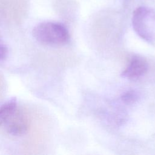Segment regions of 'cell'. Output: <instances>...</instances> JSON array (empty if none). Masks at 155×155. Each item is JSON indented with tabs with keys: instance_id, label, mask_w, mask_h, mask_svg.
<instances>
[{
	"instance_id": "1",
	"label": "cell",
	"mask_w": 155,
	"mask_h": 155,
	"mask_svg": "<svg viewBox=\"0 0 155 155\" xmlns=\"http://www.w3.org/2000/svg\"><path fill=\"white\" fill-rule=\"evenodd\" d=\"M33 35L39 42L50 45H61L68 42L69 32L66 27L53 21L42 22L36 25L33 30Z\"/></svg>"
},
{
	"instance_id": "2",
	"label": "cell",
	"mask_w": 155,
	"mask_h": 155,
	"mask_svg": "<svg viewBox=\"0 0 155 155\" xmlns=\"http://www.w3.org/2000/svg\"><path fill=\"white\" fill-rule=\"evenodd\" d=\"M131 23L136 33L147 42H155V12L151 8L140 6L132 15Z\"/></svg>"
},
{
	"instance_id": "3",
	"label": "cell",
	"mask_w": 155,
	"mask_h": 155,
	"mask_svg": "<svg viewBox=\"0 0 155 155\" xmlns=\"http://www.w3.org/2000/svg\"><path fill=\"white\" fill-rule=\"evenodd\" d=\"M148 70V63L142 56H133L125 68L122 72V76L131 81H136L142 77Z\"/></svg>"
},
{
	"instance_id": "4",
	"label": "cell",
	"mask_w": 155,
	"mask_h": 155,
	"mask_svg": "<svg viewBox=\"0 0 155 155\" xmlns=\"http://www.w3.org/2000/svg\"><path fill=\"white\" fill-rule=\"evenodd\" d=\"M7 131L12 136H21L25 134L29 128L27 117L21 112L16 110L4 124Z\"/></svg>"
},
{
	"instance_id": "5",
	"label": "cell",
	"mask_w": 155,
	"mask_h": 155,
	"mask_svg": "<svg viewBox=\"0 0 155 155\" xmlns=\"http://www.w3.org/2000/svg\"><path fill=\"white\" fill-rule=\"evenodd\" d=\"M27 5V0H0V12L6 15H19L25 13Z\"/></svg>"
},
{
	"instance_id": "6",
	"label": "cell",
	"mask_w": 155,
	"mask_h": 155,
	"mask_svg": "<svg viewBox=\"0 0 155 155\" xmlns=\"http://www.w3.org/2000/svg\"><path fill=\"white\" fill-rule=\"evenodd\" d=\"M17 109L16 98H12L0 106V126L4 125Z\"/></svg>"
},
{
	"instance_id": "7",
	"label": "cell",
	"mask_w": 155,
	"mask_h": 155,
	"mask_svg": "<svg viewBox=\"0 0 155 155\" xmlns=\"http://www.w3.org/2000/svg\"><path fill=\"white\" fill-rule=\"evenodd\" d=\"M139 94L134 90H129L122 94L120 98L122 101L127 105H132L139 99Z\"/></svg>"
},
{
	"instance_id": "8",
	"label": "cell",
	"mask_w": 155,
	"mask_h": 155,
	"mask_svg": "<svg viewBox=\"0 0 155 155\" xmlns=\"http://www.w3.org/2000/svg\"><path fill=\"white\" fill-rule=\"evenodd\" d=\"M8 50L7 47L0 44V60L4 59L7 55Z\"/></svg>"
}]
</instances>
